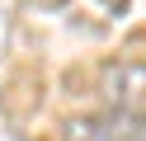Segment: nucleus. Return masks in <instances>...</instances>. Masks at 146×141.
<instances>
[{"mask_svg": "<svg viewBox=\"0 0 146 141\" xmlns=\"http://www.w3.org/2000/svg\"><path fill=\"white\" fill-rule=\"evenodd\" d=\"M108 113H146V61H113L99 75Z\"/></svg>", "mask_w": 146, "mask_h": 141, "instance_id": "f257e3e1", "label": "nucleus"}, {"mask_svg": "<svg viewBox=\"0 0 146 141\" xmlns=\"http://www.w3.org/2000/svg\"><path fill=\"white\" fill-rule=\"evenodd\" d=\"M66 141H108V132H104L99 118H71L66 122Z\"/></svg>", "mask_w": 146, "mask_h": 141, "instance_id": "f03ea898", "label": "nucleus"}]
</instances>
